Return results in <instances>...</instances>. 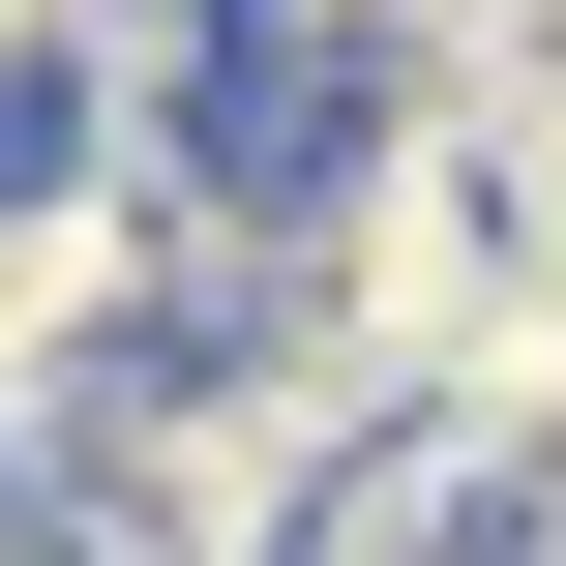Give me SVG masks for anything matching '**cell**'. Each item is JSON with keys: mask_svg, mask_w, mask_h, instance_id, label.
<instances>
[{"mask_svg": "<svg viewBox=\"0 0 566 566\" xmlns=\"http://www.w3.org/2000/svg\"><path fill=\"white\" fill-rule=\"evenodd\" d=\"M0 566H90V537H60V507H0Z\"/></svg>", "mask_w": 566, "mask_h": 566, "instance_id": "cell-1", "label": "cell"}]
</instances>
